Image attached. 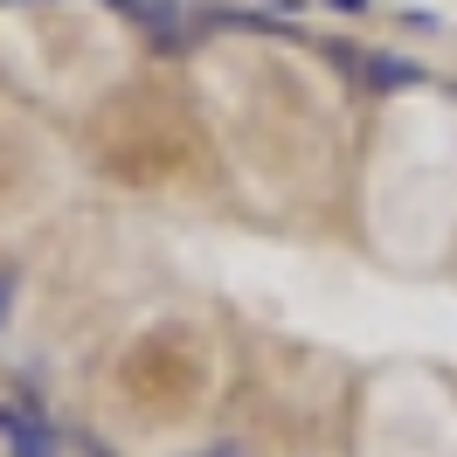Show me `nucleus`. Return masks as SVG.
Returning a JSON list of instances; mask_svg holds the SVG:
<instances>
[{
  "label": "nucleus",
  "mask_w": 457,
  "mask_h": 457,
  "mask_svg": "<svg viewBox=\"0 0 457 457\" xmlns=\"http://www.w3.org/2000/svg\"><path fill=\"white\" fill-rule=\"evenodd\" d=\"M0 444H7V457H62L49 416H35L29 402H0Z\"/></svg>",
  "instance_id": "1"
},
{
  "label": "nucleus",
  "mask_w": 457,
  "mask_h": 457,
  "mask_svg": "<svg viewBox=\"0 0 457 457\" xmlns=\"http://www.w3.org/2000/svg\"><path fill=\"white\" fill-rule=\"evenodd\" d=\"M139 21H145V35H153V49H167V56H180V49L195 42L180 0H139Z\"/></svg>",
  "instance_id": "2"
},
{
  "label": "nucleus",
  "mask_w": 457,
  "mask_h": 457,
  "mask_svg": "<svg viewBox=\"0 0 457 457\" xmlns=\"http://www.w3.org/2000/svg\"><path fill=\"white\" fill-rule=\"evenodd\" d=\"M361 84L368 90H416V84H429V70L416 56H395V49H374L368 62H361Z\"/></svg>",
  "instance_id": "3"
},
{
  "label": "nucleus",
  "mask_w": 457,
  "mask_h": 457,
  "mask_svg": "<svg viewBox=\"0 0 457 457\" xmlns=\"http://www.w3.org/2000/svg\"><path fill=\"white\" fill-rule=\"evenodd\" d=\"M7 312H14V270H0V326H7Z\"/></svg>",
  "instance_id": "4"
},
{
  "label": "nucleus",
  "mask_w": 457,
  "mask_h": 457,
  "mask_svg": "<svg viewBox=\"0 0 457 457\" xmlns=\"http://www.w3.org/2000/svg\"><path fill=\"white\" fill-rule=\"evenodd\" d=\"M326 7H340V14H368V0H326Z\"/></svg>",
  "instance_id": "5"
},
{
  "label": "nucleus",
  "mask_w": 457,
  "mask_h": 457,
  "mask_svg": "<svg viewBox=\"0 0 457 457\" xmlns=\"http://www.w3.org/2000/svg\"><path fill=\"white\" fill-rule=\"evenodd\" d=\"M112 7H125V14H139V0H112Z\"/></svg>",
  "instance_id": "6"
},
{
  "label": "nucleus",
  "mask_w": 457,
  "mask_h": 457,
  "mask_svg": "<svg viewBox=\"0 0 457 457\" xmlns=\"http://www.w3.org/2000/svg\"><path fill=\"white\" fill-rule=\"evenodd\" d=\"M208 457H236V451H208Z\"/></svg>",
  "instance_id": "7"
}]
</instances>
